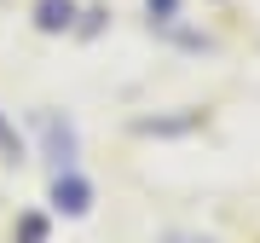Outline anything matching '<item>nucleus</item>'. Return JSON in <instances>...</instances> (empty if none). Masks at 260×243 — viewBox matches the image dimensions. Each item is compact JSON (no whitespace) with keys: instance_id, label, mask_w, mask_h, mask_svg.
<instances>
[{"instance_id":"1","label":"nucleus","mask_w":260,"mask_h":243,"mask_svg":"<svg viewBox=\"0 0 260 243\" xmlns=\"http://www.w3.org/2000/svg\"><path fill=\"white\" fill-rule=\"evenodd\" d=\"M58 208H70V215L87 208V186H81V179H58Z\"/></svg>"},{"instance_id":"2","label":"nucleus","mask_w":260,"mask_h":243,"mask_svg":"<svg viewBox=\"0 0 260 243\" xmlns=\"http://www.w3.org/2000/svg\"><path fill=\"white\" fill-rule=\"evenodd\" d=\"M41 237H47V220L29 215V220H23V243H41Z\"/></svg>"}]
</instances>
